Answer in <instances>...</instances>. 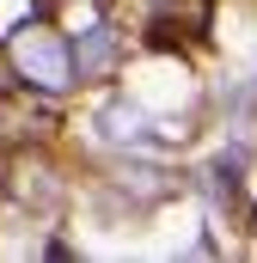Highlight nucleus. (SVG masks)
Returning <instances> with one entry per match:
<instances>
[{
	"label": "nucleus",
	"instance_id": "obj_3",
	"mask_svg": "<svg viewBox=\"0 0 257 263\" xmlns=\"http://www.w3.org/2000/svg\"><path fill=\"white\" fill-rule=\"evenodd\" d=\"M104 55H111V31H92V37L80 43L74 62H80V73H92V67H104Z\"/></svg>",
	"mask_w": 257,
	"mask_h": 263
},
{
	"label": "nucleus",
	"instance_id": "obj_2",
	"mask_svg": "<svg viewBox=\"0 0 257 263\" xmlns=\"http://www.w3.org/2000/svg\"><path fill=\"white\" fill-rule=\"evenodd\" d=\"M98 129H104V141H147V135H153V123H147V110H141V104L111 98V104L98 110Z\"/></svg>",
	"mask_w": 257,
	"mask_h": 263
},
{
	"label": "nucleus",
	"instance_id": "obj_1",
	"mask_svg": "<svg viewBox=\"0 0 257 263\" xmlns=\"http://www.w3.org/2000/svg\"><path fill=\"white\" fill-rule=\"evenodd\" d=\"M12 67L37 86V92H67L74 86V55H67L62 37H49L43 25H25L12 37Z\"/></svg>",
	"mask_w": 257,
	"mask_h": 263
}]
</instances>
